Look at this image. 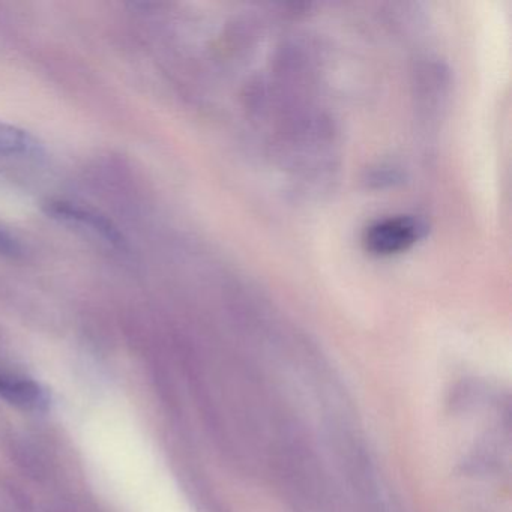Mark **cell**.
<instances>
[{
  "instance_id": "cell-1",
  "label": "cell",
  "mask_w": 512,
  "mask_h": 512,
  "mask_svg": "<svg viewBox=\"0 0 512 512\" xmlns=\"http://www.w3.org/2000/svg\"><path fill=\"white\" fill-rule=\"evenodd\" d=\"M422 230L424 226L415 218H386L368 227L364 244L371 253L389 256L412 247L421 238Z\"/></svg>"
},
{
  "instance_id": "cell-2",
  "label": "cell",
  "mask_w": 512,
  "mask_h": 512,
  "mask_svg": "<svg viewBox=\"0 0 512 512\" xmlns=\"http://www.w3.org/2000/svg\"><path fill=\"white\" fill-rule=\"evenodd\" d=\"M49 212L56 218H62L65 221L82 224V226L91 227L98 235L103 236L106 241L115 245L124 244V236L119 232L118 227L98 212L91 209L82 208L74 203L55 202L49 206Z\"/></svg>"
},
{
  "instance_id": "cell-3",
  "label": "cell",
  "mask_w": 512,
  "mask_h": 512,
  "mask_svg": "<svg viewBox=\"0 0 512 512\" xmlns=\"http://www.w3.org/2000/svg\"><path fill=\"white\" fill-rule=\"evenodd\" d=\"M0 397L25 410H43L49 404L47 392L23 377L0 374Z\"/></svg>"
},
{
  "instance_id": "cell-4",
  "label": "cell",
  "mask_w": 512,
  "mask_h": 512,
  "mask_svg": "<svg viewBox=\"0 0 512 512\" xmlns=\"http://www.w3.org/2000/svg\"><path fill=\"white\" fill-rule=\"evenodd\" d=\"M37 148V140L28 131L0 122V155L31 154Z\"/></svg>"
},
{
  "instance_id": "cell-5",
  "label": "cell",
  "mask_w": 512,
  "mask_h": 512,
  "mask_svg": "<svg viewBox=\"0 0 512 512\" xmlns=\"http://www.w3.org/2000/svg\"><path fill=\"white\" fill-rule=\"evenodd\" d=\"M0 254L7 257H19L22 254V247L16 238L0 229Z\"/></svg>"
}]
</instances>
